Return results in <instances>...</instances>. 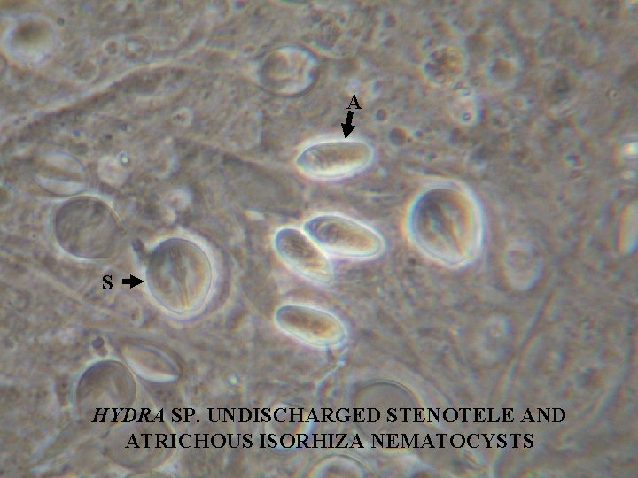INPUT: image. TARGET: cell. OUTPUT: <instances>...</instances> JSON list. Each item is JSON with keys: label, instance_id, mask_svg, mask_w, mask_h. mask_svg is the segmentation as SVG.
<instances>
[{"label": "cell", "instance_id": "cell-4", "mask_svg": "<svg viewBox=\"0 0 638 478\" xmlns=\"http://www.w3.org/2000/svg\"><path fill=\"white\" fill-rule=\"evenodd\" d=\"M273 245L281 260L298 273L320 281L331 276V259L303 231L283 227L275 234Z\"/></svg>", "mask_w": 638, "mask_h": 478}, {"label": "cell", "instance_id": "cell-1", "mask_svg": "<svg viewBox=\"0 0 638 478\" xmlns=\"http://www.w3.org/2000/svg\"><path fill=\"white\" fill-rule=\"evenodd\" d=\"M405 230L417 251L447 264L471 260L480 245L477 209L449 189L432 188L417 195L408 210Z\"/></svg>", "mask_w": 638, "mask_h": 478}, {"label": "cell", "instance_id": "cell-3", "mask_svg": "<svg viewBox=\"0 0 638 478\" xmlns=\"http://www.w3.org/2000/svg\"><path fill=\"white\" fill-rule=\"evenodd\" d=\"M372 158V148L364 142L335 141L307 148L298 157L297 164L308 175L332 179L365 169Z\"/></svg>", "mask_w": 638, "mask_h": 478}, {"label": "cell", "instance_id": "cell-2", "mask_svg": "<svg viewBox=\"0 0 638 478\" xmlns=\"http://www.w3.org/2000/svg\"><path fill=\"white\" fill-rule=\"evenodd\" d=\"M303 232L324 252L337 257L369 260L385 248L383 236L372 227L338 214H320L307 219Z\"/></svg>", "mask_w": 638, "mask_h": 478}]
</instances>
